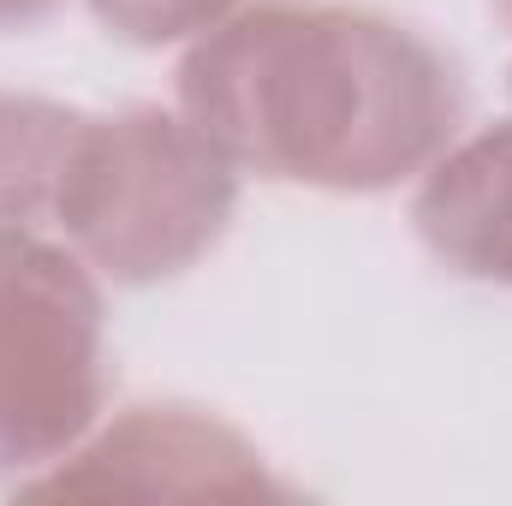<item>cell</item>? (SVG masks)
I'll return each mask as SVG.
<instances>
[{"label": "cell", "mask_w": 512, "mask_h": 506, "mask_svg": "<svg viewBox=\"0 0 512 506\" xmlns=\"http://www.w3.org/2000/svg\"><path fill=\"white\" fill-rule=\"evenodd\" d=\"M54 12H60V0H0V30H30Z\"/></svg>", "instance_id": "obj_8"}, {"label": "cell", "mask_w": 512, "mask_h": 506, "mask_svg": "<svg viewBox=\"0 0 512 506\" xmlns=\"http://www.w3.org/2000/svg\"><path fill=\"white\" fill-rule=\"evenodd\" d=\"M84 120L90 114L66 102L0 90V227H30L54 215V197H60Z\"/></svg>", "instance_id": "obj_6"}, {"label": "cell", "mask_w": 512, "mask_h": 506, "mask_svg": "<svg viewBox=\"0 0 512 506\" xmlns=\"http://www.w3.org/2000/svg\"><path fill=\"white\" fill-rule=\"evenodd\" d=\"M233 203V161L185 114L126 108L84 120L54 197V221L108 280L155 286L221 245Z\"/></svg>", "instance_id": "obj_2"}, {"label": "cell", "mask_w": 512, "mask_h": 506, "mask_svg": "<svg viewBox=\"0 0 512 506\" xmlns=\"http://www.w3.org/2000/svg\"><path fill=\"white\" fill-rule=\"evenodd\" d=\"M179 114L256 179L370 197L453 149L465 78L387 12L256 0L197 36Z\"/></svg>", "instance_id": "obj_1"}, {"label": "cell", "mask_w": 512, "mask_h": 506, "mask_svg": "<svg viewBox=\"0 0 512 506\" xmlns=\"http://www.w3.org/2000/svg\"><path fill=\"white\" fill-rule=\"evenodd\" d=\"M18 495H143V501H251L286 495L251 441L197 405H131L102 435L78 441L60 465L30 477Z\"/></svg>", "instance_id": "obj_4"}, {"label": "cell", "mask_w": 512, "mask_h": 506, "mask_svg": "<svg viewBox=\"0 0 512 506\" xmlns=\"http://www.w3.org/2000/svg\"><path fill=\"white\" fill-rule=\"evenodd\" d=\"M411 221L429 256L453 274L512 286V120L435 155Z\"/></svg>", "instance_id": "obj_5"}, {"label": "cell", "mask_w": 512, "mask_h": 506, "mask_svg": "<svg viewBox=\"0 0 512 506\" xmlns=\"http://www.w3.org/2000/svg\"><path fill=\"white\" fill-rule=\"evenodd\" d=\"M102 292L78 256L0 227V483L24 489L102 417Z\"/></svg>", "instance_id": "obj_3"}, {"label": "cell", "mask_w": 512, "mask_h": 506, "mask_svg": "<svg viewBox=\"0 0 512 506\" xmlns=\"http://www.w3.org/2000/svg\"><path fill=\"white\" fill-rule=\"evenodd\" d=\"M495 12H501V18L512 24V0H495Z\"/></svg>", "instance_id": "obj_9"}, {"label": "cell", "mask_w": 512, "mask_h": 506, "mask_svg": "<svg viewBox=\"0 0 512 506\" xmlns=\"http://www.w3.org/2000/svg\"><path fill=\"white\" fill-rule=\"evenodd\" d=\"M90 6L120 42L161 48V42H185V36L215 30L239 0H90Z\"/></svg>", "instance_id": "obj_7"}]
</instances>
